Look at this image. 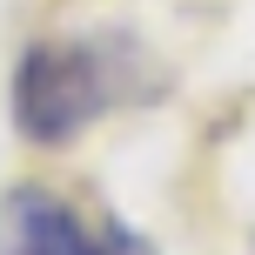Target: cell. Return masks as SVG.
Instances as JSON below:
<instances>
[{
  "instance_id": "obj_1",
  "label": "cell",
  "mask_w": 255,
  "mask_h": 255,
  "mask_svg": "<svg viewBox=\"0 0 255 255\" xmlns=\"http://www.w3.org/2000/svg\"><path fill=\"white\" fill-rule=\"evenodd\" d=\"M141 54L121 34H47L13 61V134L34 148H67L128 94V67Z\"/></svg>"
},
{
  "instance_id": "obj_2",
  "label": "cell",
  "mask_w": 255,
  "mask_h": 255,
  "mask_svg": "<svg viewBox=\"0 0 255 255\" xmlns=\"http://www.w3.org/2000/svg\"><path fill=\"white\" fill-rule=\"evenodd\" d=\"M0 255H108V229H94L67 195L13 181L0 195Z\"/></svg>"
},
{
  "instance_id": "obj_3",
  "label": "cell",
  "mask_w": 255,
  "mask_h": 255,
  "mask_svg": "<svg viewBox=\"0 0 255 255\" xmlns=\"http://www.w3.org/2000/svg\"><path fill=\"white\" fill-rule=\"evenodd\" d=\"M101 229H108V255H154V242L128 222H101Z\"/></svg>"
}]
</instances>
